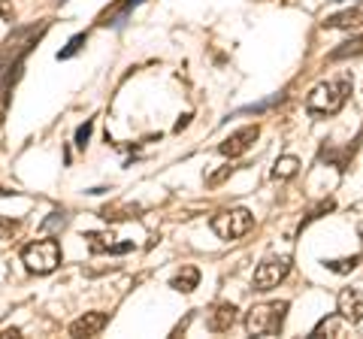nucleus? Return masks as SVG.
<instances>
[{"instance_id": "obj_26", "label": "nucleus", "mask_w": 363, "mask_h": 339, "mask_svg": "<svg viewBox=\"0 0 363 339\" xmlns=\"http://www.w3.org/2000/svg\"><path fill=\"white\" fill-rule=\"evenodd\" d=\"M188 124H191V116H182V118L176 121V133H182V130L188 128Z\"/></svg>"}, {"instance_id": "obj_12", "label": "nucleus", "mask_w": 363, "mask_h": 339, "mask_svg": "<svg viewBox=\"0 0 363 339\" xmlns=\"http://www.w3.org/2000/svg\"><path fill=\"white\" fill-rule=\"evenodd\" d=\"M197 285H200V269H197V267H191V264H188V267H182L179 273L169 279V288L179 291V294H191Z\"/></svg>"}, {"instance_id": "obj_25", "label": "nucleus", "mask_w": 363, "mask_h": 339, "mask_svg": "<svg viewBox=\"0 0 363 339\" xmlns=\"http://www.w3.org/2000/svg\"><path fill=\"white\" fill-rule=\"evenodd\" d=\"M13 336H21L18 327H6V330H0V339H13Z\"/></svg>"}, {"instance_id": "obj_8", "label": "nucleus", "mask_w": 363, "mask_h": 339, "mask_svg": "<svg viewBox=\"0 0 363 339\" xmlns=\"http://www.w3.org/2000/svg\"><path fill=\"white\" fill-rule=\"evenodd\" d=\"M336 312L342 315L348 324H360L363 321V294L357 288H342L339 291V300H336Z\"/></svg>"}, {"instance_id": "obj_1", "label": "nucleus", "mask_w": 363, "mask_h": 339, "mask_svg": "<svg viewBox=\"0 0 363 339\" xmlns=\"http://www.w3.org/2000/svg\"><path fill=\"white\" fill-rule=\"evenodd\" d=\"M351 88H354L351 76H336V79H327V82L315 85L309 97H306V112H309V116H321V118L336 116V112L348 104Z\"/></svg>"}, {"instance_id": "obj_6", "label": "nucleus", "mask_w": 363, "mask_h": 339, "mask_svg": "<svg viewBox=\"0 0 363 339\" xmlns=\"http://www.w3.org/2000/svg\"><path fill=\"white\" fill-rule=\"evenodd\" d=\"M82 240L88 243L91 255H128L133 252V243H116L112 230H88Z\"/></svg>"}, {"instance_id": "obj_21", "label": "nucleus", "mask_w": 363, "mask_h": 339, "mask_svg": "<svg viewBox=\"0 0 363 339\" xmlns=\"http://www.w3.org/2000/svg\"><path fill=\"white\" fill-rule=\"evenodd\" d=\"M67 221H70V218H67V212H52V216H49V218H45V221L40 224V230H43V233H49V230L67 228Z\"/></svg>"}, {"instance_id": "obj_24", "label": "nucleus", "mask_w": 363, "mask_h": 339, "mask_svg": "<svg viewBox=\"0 0 363 339\" xmlns=\"http://www.w3.org/2000/svg\"><path fill=\"white\" fill-rule=\"evenodd\" d=\"M233 170H236V167H224V170H218V173H215V176H209V179H206V185H209V188H215V185H221V182H224V179H227V176H233Z\"/></svg>"}, {"instance_id": "obj_18", "label": "nucleus", "mask_w": 363, "mask_h": 339, "mask_svg": "<svg viewBox=\"0 0 363 339\" xmlns=\"http://www.w3.org/2000/svg\"><path fill=\"white\" fill-rule=\"evenodd\" d=\"M339 321H342V315H327V318H321V321H318V327H315V330H312V336H324V333H330V336H342V324H339Z\"/></svg>"}, {"instance_id": "obj_27", "label": "nucleus", "mask_w": 363, "mask_h": 339, "mask_svg": "<svg viewBox=\"0 0 363 339\" xmlns=\"http://www.w3.org/2000/svg\"><path fill=\"white\" fill-rule=\"evenodd\" d=\"M0 16H4L6 21H13V9H9V6L4 4V0H0Z\"/></svg>"}, {"instance_id": "obj_22", "label": "nucleus", "mask_w": 363, "mask_h": 339, "mask_svg": "<svg viewBox=\"0 0 363 339\" xmlns=\"http://www.w3.org/2000/svg\"><path fill=\"white\" fill-rule=\"evenodd\" d=\"M91 130H94V118H88L85 124L76 128V149H85L88 140H91Z\"/></svg>"}, {"instance_id": "obj_19", "label": "nucleus", "mask_w": 363, "mask_h": 339, "mask_svg": "<svg viewBox=\"0 0 363 339\" xmlns=\"http://www.w3.org/2000/svg\"><path fill=\"white\" fill-rule=\"evenodd\" d=\"M88 43V33H76V37H70V43H67V49L58 52V61H70L73 55L82 52V46Z\"/></svg>"}, {"instance_id": "obj_2", "label": "nucleus", "mask_w": 363, "mask_h": 339, "mask_svg": "<svg viewBox=\"0 0 363 339\" xmlns=\"http://www.w3.org/2000/svg\"><path fill=\"white\" fill-rule=\"evenodd\" d=\"M291 303L288 300H272V303H257L245 312V330L248 336H279L285 327Z\"/></svg>"}, {"instance_id": "obj_17", "label": "nucleus", "mask_w": 363, "mask_h": 339, "mask_svg": "<svg viewBox=\"0 0 363 339\" xmlns=\"http://www.w3.org/2000/svg\"><path fill=\"white\" fill-rule=\"evenodd\" d=\"M324 267L330 269V273H336V276H348V273H354V269L360 267V255L336 257V261H324Z\"/></svg>"}, {"instance_id": "obj_10", "label": "nucleus", "mask_w": 363, "mask_h": 339, "mask_svg": "<svg viewBox=\"0 0 363 339\" xmlns=\"http://www.w3.org/2000/svg\"><path fill=\"white\" fill-rule=\"evenodd\" d=\"M109 324V315L106 312H85V315H79V318L70 324V336H97V333H104V327Z\"/></svg>"}, {"instance_id": "obj_13", "label": "nucleus", "mask_w": 363, "mask_h": 339, "mask_svg": "<svg viewBox=\"0 0 363 339\" xmlns=\"http://www.w3.org/2000/svg\"><path fill=\"white\" fill-rule=\"evenodd\" d=\"M104 221H128V218H140L143 216V206H136V203H121V206H104L97 212Z\"/></svg>"}, {"instance_id": "obj_11", "label": "nucleus", "mask_w": 363, "mask_h": 339, "mask_svg": "<svg viewBox=\"0 0 363 339\" xmlns=\"http://www.w3.org/2000/svg\"><path fill=\"white\" fill-rule=\"evenodd\" d=\"M324 28H336V30L363 28V6H351V9H345V13H336L330 18H324Z\"/></svg>"}, {"instance_id": "obj_23", "label": "nucleus", "mask_w": 363, "mask_h": 339, "mask_svg": "<svg viewBox=\"0 0 363 339\" xmlns=\"http://www.w3.org/2000/svg\"><path fill=\"white\" fill-rule=\"evenodd\" d=\"M281 100H285V94H276V97H269V100H264V104H255V106H245L242 112H264V109H269V106H276V104H281Z\"/></svg>"}, {"instance_id": "obj_16", "label": "nucleus", "mask_w": 363, "mask_h": 339, "mask_svg": "<svg viewBox=\"0 0 363 339\" xmlns=\"http://www.w3.org/2000/svg\"><path fill=\"white\" fill-rule=\"evenodd\" d=\"M357 55H363V33L360 37L345 40L339 49H333L330 55H327V61H345V58H357Z\"/></svg>"}, {"instance_id": "obj_3", "label": "nucleus", "mask_w": 363, "mask_h": 339, "mask_svg": "<svg viewBox=\"0 0 363 339\" xmlns=\"http://www.w3.org/2000/svg\"><path fill=\"white\" fill-rule=\"evenodd\" d=\"M21 264L28 267V273H37L45 276L52 269L61 267V243L45 236V240H33L21 248Z\"/></svg>"}, {"instance_id": "obj_14", "label": "nucleus", "mask_w": 363, "mask_h": 339, "mask_svg": "<svg viewBox=\"0 0 363 339\" xmlns=\"http://www.w3.org/2000/svg\"><path fill=\"white\" fill-rule=\"evenodd\" d=\"M140 4H143V0H118L116 6L106 9V13L100 16L97 25H104V28H106V25H112V28H116V25H121V21L130 16V9H133V6H140Z\"/></svg>"}, {"instance_id": "obj_20", "label": "nucleus", "mask_w": 363, "mask_h": 339, "mask_svg": "<svg viewBox=\"0 0 363 339\" xmlns=\"http://www.w3.org/2000/svg\"><path fill=\"white\" fill-rule=\"evenodd\" d=\"M336 209V200H330V197H327V200H321V203H318V206L309 212V218H303V224H300V230L303 228H309V224L312 221H318V218H324L327 216V212H333Z\"/></svg>"}, {"instance_id": "obj_9", "label": "nucleus", "mask_w": 363, "mask_h": 339, "mask_svg": "<svg viewBox=\"0 0 363 339\" xmlns=\"http://www.w3.org/2000/svg\"><path fill=\"white\" fill-rule=\"evenodd\" d=\"M236 318H240V309L233 303H215L206 315V327L212 333H227L236 324Z\"/></svg>"}, {"instance_id": "obj_7", "label": "nucleus", "mask_w": 363, "mask_h": 339, "mask_svg": "<svg viewBox=\"0 0 363 339\" xmlns=\"http://www.w3.org/2000/svg\"><path fill=\"white\" fill-rule=\"evenodd\" d=\"M257 137H260V128H257V124H248V128L233 130L224 143H218V152L224 157H240V155H245L257 143Z\"/></svg>"}, {"instance_id": "obj_5", "label": "nucleus", "mask_w": 363, "mask_h": 339, "mask_svg": "<svg viewBox=\"0 0 363 339\" xmlns=\"http://www.w3.org/2000/svg\"><path fill=\"white\" fill-rule=\"evenodd\" d=\"M288 273H291V257H267V261L257 264V269H255L252 288L260 291V294H267L272 288H279L281 282L288 279Z\"/></svg>"}, {"instance_id": "obj_15", "label": "nucleus", "mask_w": 363, "mask_h": 339, "mask_svg": "<svg viewBox=\"0 0 363 339\" xmlns=\"http://www.w3.org/2000/svg\"><path fill=\"white\" fill-rule=\"evenodd\" d=\"M297 173H300V157H294V155L279 157L276 167H272V179H279V182H288Z\"/></svg>"}, {"instance_id": "obj_4", "label": "nucleus", "mask_w": 363, "mask_h": 339, "mask_svg": "<svg viewBox=\"0 0 363 339\" xmlns=\"http://www.w3.org/2000/svg\"><path fill=\"white\" fill-rule=\"evenodd\" d=\"M209 228H212V233L218 236V240L230 243V240H240V236H245L248 230L255 228V216L248 209H227V212L212 216Z\"/></svg>"}]
</instances>
